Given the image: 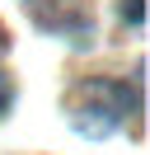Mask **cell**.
<instances>
[{
	"label": "cell",
	"mask_w": 150,
	"mask_h": 155,
	"mask_svg": "<svg viewBox=\"0 0 150 155\" xmlns=\"http://www.w3.org/2000/svg\"><path fill=\"white\" fill-rule=\"evenodd\" d=\"M127 89L112 85V80H89L70 94V117L84 136H108L112 127L127 117Z\"/></svg>",
	"instance_id": "6da1fadb"
},
{
	"label": "cell",
	"mask_w": 150,
	"mask_h": 155,
	"mask_svg": "<svg viewBox=\"0 0 150 155\" xmlns=\"http://www.w3.org/2000/svg\"><path fill=\"white\" fill-rule=\"evenodd\" d=\"M28 10H33L38 24H47V28H61V33L84 28V5L80 0H28Z\"/></svg>",
	"instance_id": "7a4b0ae2"
},
{
	"label": "cell",
	"mask_w": 150,
	"mask_h": 155,
	"mask_svg": "<svg viewBox=\"0 0 150 155\" xmlns=\"http://www.w3.org/2000/svg\"><path fill=\"white\" fill-rule=\"evenodd\" d=\"M9 99H14V85H9V75H0V117H5Z\"/></svg>",
	"instance_id": "3957f363"
},
{
	"label": "cell",
	"mask_w": 150,
	"mask_h": 155,
	"mask_svg": "<svg viewBox=\"0 0 150 155\" xmlns=\"http://www.w3.org/2000/svg\"><path fill=\"white\" fill-rule=\"evenodd\" d=\"M9 47V33H5V24H0V52H5Z\"/></svg>",
	"instance_id": "277c9868"
}]
</instances>
